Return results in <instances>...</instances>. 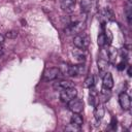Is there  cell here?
Masks as SVG:
<instances>
[{"instance_id":"obj_1","label":"cell","mask_w":132,"mask_h":132,"mask_svg":"<svg viewBox=\"0 0 132 132\" xmlns=\"http://www.w3.org/2000/svg\"><path fill=\"white\" fill-rule=\"evenodd\" d=\"M77 96V90L74 87L67 88L65 90L60 91V99L63 103H68L70 100Z\"/></svg>"},{"instance_id":"obj_2","label":"cell","mask_w":132,"mask_h":132,"mask_svg":"<svg viewBox=\"0 0 132 132\" xmlns=\"http://www.w3.org/2000/svg\"><path fill=\"white\" fill-rule=\"evenodd\" d=\"M67 106H68V109L72 113H81L84 110V102H82V100L78 99L77 97L70 100L67 103Z\"/></svg>"},{"instance_id":"obj_3","label":"cell","mask_w":132,"mask_h":132,"mask_svg":"<svg viewBox=\"0 0 132 132\" xmlns=\"http://www.w3.org/2000/svg\"><path fill=\"white\" fill-rule=\"evenodd\" d=\"M86 65L85 63H80L77 65H68V71L67 75L68 76H78L82 75L86 73Z\"/></svg>"},{"instance_id":"obj_4","label":"cell","mask_w":132,"mask_h":132,"mask_svg":"<svg viewBox=\"0 0 132 132\" xmlns=\"http://www.w3.org/2000/svg\"><path fill=\"white\" fill-rule=\"evenodd\" d=\"M73 45L76 48H81V50H86L89 45V38L88 36L85 35H80V34H76L73 37Z\"/></svg>"},{"instance_id":"obj_5","label":"cell","mask_w":132,"mask_h":132,"mask_svg":"<svg viewBox=\"0 0 132 132\" xmlns=\"http://www.w3.org/2000/svg\"><path fill=\"white\" fill-rule=\"evenodd\" d=\"M119 103H120V106H121V108L123 110H125V111L130 110V108H131V99H130V96L126 92L120 93V95H119Z\"/></svg>"},{"instance_id":"obj_6","label":"cell","mask_w":132,"mask_h":132,"mask_svg":"<svg viewBox=\"0 0 132 132\" xmlns=\"http://www.w3.org/2000/svg\"><path fill=\"white\" fill-rule=\"evenodd\" d=\"M60 70L57 67H51L47 68L44 72H43V79L46 81H52L55 80L56 78H58V76L60 75Z\"/></svg>"},{"instance_id":"obj_7","label":"cell","mask_w":132,"mask_h":132,"mask_svg":"<svg viewBox=\"0 0 132 132\" xmlns=\"http://www.w3.org/2000/svg\"><path fill=\"white\" fill-rule=\"evenodd\" d=\"M105 114V108L103 105V102H98L94 106V118L97 122L101 121Z\"/></svg>"},{"instance_id":"obj_8","label":"cell","mask_w":132,"mask_h":132,"mask_svg":"<svg viewBox=\"0 0 132 132\" xmlns=\"http://www.w3.org/2000/svg\"><path fill=\"white\" fill-rule=\"evenodd\" d=\"M114 86V81H113V78H112V75L110 72H105L103 75H102V88H105V89H109L111 90Z\"/></svg>"},{"instance_id":"obj_9","label":"cell","mask_w":132,"mask_h":132,"mask_svg":"<svg viewBox=\"0 0 132 132\" xmlns=\"http://www.w3.org/2000/svg\"><path fill=\"white\" fill-rule=\"evenodd\" d=\"M71 87H74V85L71 80H59L54 84V89L59 90V91H62V90H65L67 88H71Z\"/></svg>"},{"instance_id":"obj_10","label":"cell","mask_w":132,"mask_h":132,"mask_svg":"<svg viewBox=\"0 0 132 132\" xmlns=\"http://www.w3.org/2000/svg\"><path fill=\"white\" fill-rule=\"evenodd\" d=\"M107 54H108V62L110 64H116V60L118 57V51L116 47L113 46H109V48L107 50Z\"/></svg>"},{"instance_id":"obj_11","label":"cell","mask_w":132,"mask_h":132,"mask_svg":"<svg viewBox=\"0 0 132 132\" xmlns=\"http://www.w3.org/2000/svg\"><path fill=\"white\" fill-rule=\"evenodd\" d=\"M85 51H86V50L76 48V50L73 52V55L75 56V58L77 59V61H78L79 63H85L86 60H87V56H86Z\"/></svg>"},{"instance_id":"obj_12","label":"cell","mask_w":132,"mask_h":132,"mask_svg":"<svg viewBox=\"0 0 132 132\" xmlns=\"http://www.w3.org/2000/svg\"><path fill=\"white\" fill-rule=\"evenodd\" d=\"M76 3V0H60V5L64 10H71Z\"/></svg>"},{"instance_id":"obj_13","label":"cell","mask_w":132,"mask_h":132,"mask_svg":"<svg viewBox=\"0 0 132 132\" xmlns=\"http://www.w3.org/2000/svg\"><path fill=\"white\" fill-rule=\"evenodd\" d=\"M101 14H102V18H104L105 21H110V22H111V21L114 20V13H113V11H112L109 7L104 8V9L102 10Z\"/></svg>"},{"instance_id":"obj_14","label":"cell","mask_w":132,"mask_h":132,"mask_svg":"<svg viewBox=\"0 0 132 132\" xmlns=\"http://www.w3.org/2000/svg\"><path fill=\"white\" fill-rule=\"evenodd\" d=\"M80 7H81V12L87 14L92 7V0H80Z\"/></svg>"},{"instance_id":"obj_15","label":"cell","mask_w":132,"mask_h":132,"mask_svg":"<svg viewBox=\"0 0 132 132\" xmlns=\"http://www.w3.org/2000/svg\"><path fill=\"white\" fill-rule=\"evenodd\" d=\"M111 97V92L109 89H105V88H102L101 92H100V99H101V102H107Z\"/></svg>"},{"instance_id":"obj_16","label":"cell","mask_w":132,"mask_h":132,"mask_svg":"<svg viewBox=\"0 0 132 132\" xmlns=\"http://www.w3.org/2000/svg\"><path fill=\"white\" fill-rule=\"evenodd\" d=\"M70 123H73L74 125L81 127V125L84 124V120H82V117L80 116V113H73L70 119Z\"/></svg>"},{"instance_id":"obj_17","label":"cell","mask_w":132,"mask_h":132,"mask_svg":"<svg viewBox=\"0 0 132 132\" xmlns=\"http://www.w3.org/2000/svg\"><path fill=\"white\" fill-rule=\"evenodd\" d=\"M84 86L85 88H92L95 86V80H94V75L93 74H89L86 79H85V82H84Z\"/></svg>"},{"instance_id":"obj_18","label":"cell","mask_w":132,"mask_h":132,"mask_svg":"<svg viewBox=\"0 0 132 132\" xmlns=\"http://www.w3.org/2000/svg\"><path fill=\"white\" fill-rule=\"evenodd\" d=\"M125 13H126V18H127L128 24H131V22H132V6H131V3H128L126 5Z\"/></svg>"},{"instance_id":"obj_19","label":"cell","mask_w":132,"mask_h":132,"mask_svg":"<svg viewBox=\"0 0 132 132\" xmlns=\"http://www.w3.org/2000/svg\"><path fill=\"white\" fill-rule=\"evenodd\" d=\"M103 33H104V36H105V41H106V44H107V45H110V44H111V42H112V38H113L111 31H110L109 29H106V30H105Z\"/></svg>"},{"instance_id":"obj_20","label":"cell","mask_w":132,"mask_h":132,"mask_svg":"<svg viewBox=\"0 0 132 132\" xmlns=\"http://www.w3.org/2000/svg\"><path fill=\"white\" fill-rule=\"evenodd\" d=\"M65 131H69V132H78V131H80V127L74 125L73 123H70V124H68V125L65 127Z\"/></svg>"},{"instance_id":"obj_21","label":"cell","mask_w":132,"mask_h":132,"mask_svg":"<svg viewBox=\"0 0 132 132\" xmlns=\"http://www.w3.org/2000/svg\"><path fill=\"white\" fill-rule=\"evenodd\" d=\"M97 43L100 47H104L106 45V41H105V36H104V33L101 32L99 35H98V39H97Z\"/></svg>"},{"instance_id":"obj_22","label":"cell","mask_w":132,"mask_h":132,"mask_svg":"<svg viewBox=\"0 0 132 132\" xmlns=\"http://www.w3.org/2000/svg\"><path fill=\"white\" fill-rule=\"evenodd\" d=\"M18 36V31L15 30H10V31H7L6 34H5V37L7 38H10V39H13Z\"/></svg>"},{"instance_id":"obj_23","label":"cell","mask_w":132,"mask_h":132,"mask_svg":"<svg viewBox=\"0 0 132 132\" xmlns=\"http://www.w3.org/2000/svg\"><path fill=\"white\" fill-rule=\"evenodd\" d=\"M126 64H127V63H126V61H124V60H123V61H121V62L118 64L117 68H118L119 70H124V69L126 68Z\"/></svg>"},{"instance_id":"obj_24","label":"cell","mask_w":132,"mask_h":132,"mask_svg":"<svg viewBox=\"0 0 132 132\" xmlns=\"http://www.w3.org/2000/svg\"><path fill=\"white\" fill-rule=\"evenodd\" d=\"M110 126H111V129H113V130L117 128V119H116V118H112V119H111Z\"/></svg>"},{"instance_id":"obj_25","label":"cell","mask_w":132,"mask_h":132,"mask_svg":"<svg viewBox=\"0 0 132 132\" xmlns=\"http://www.w3.org/2000/svg\"><path fill=\"white\" fill-rule=\"evenodd\" d=\"M4 39H5V36H3L2 34H0V43H3Z\"/></svg>"},{"instance_id":"obj_26","label":"cell","mask_w":132,"mask_h":132,"mask_svg":"<svg viewBox=\"0 0 132 132\" xmlns=\"http://www.w3.org/2000/svg\"><path fill=\"white\" fill-rule=\"evenodd\" d=\"M128 74H129V76H131V69H130V66L128 67Z\"/></svg>"},{"instance_id":"obj_27","label":"cell","mask_w":132,"mask_h":132,"mask_svg":"<svg viewBox=\"0 0 132 132\" xmlns=\"http://www.w3.org/2000/svg\"><path fill=\"white\" fill-rule=\"evenodd\" d=\"M1 44H2V43H0V54L2 53V45H1Z\"/></svg>"},{"instance_id":"obj_28","label":"cell","mask_w":132,"mask_h":132,"mask_svg":"<svg viewBox=\"0 0 132 132\" xmlns=\"http://www.w3.org/2000/svg\"><path fill=\"white\" fill-rule=\"evenodd\" d=\"M127 1H128V3H131L132 2V0H127Z\"/></svg>"}]
</instances>
